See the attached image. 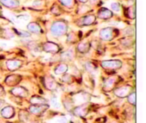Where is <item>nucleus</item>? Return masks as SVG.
<instances>
[{
  "label": "nucleus",
  "instance_id": "obj_32",
  "mask_svg": "<svg viewBox=\"0 0 146 123\" xmlns=\"http://www.w3.org/2000/svg\"><path fill=\"white\" fill-rule=\"evenodd\" d=\"M1 88H0V93H1Z\"/></svg>",
  "mask_w": 146,
  "mask_h": 123
},
{
  "label": "nucleus",
  "instance_id": "obj_28",
  "mask_svg": "<svg viewBox=\"0 0 146 123\" xmlns=\"http://www.w3.org/2000/svg\"><path fill=\"white\" fill-rule=\"evenodd\" d=\"M128 101L131 103L132 104H135V93H133L131 94V95L128 98Z\"/></svg>",
  "mask_w": 146,
  "mask_h": 123
},
{
  "label": "nucleus",
  "instance_id": "obj_4",
  "mask_svg": "<svg viewBox=\"0 0 146 123\" xmlns=\"http://www.w3.org/2000/svg\"><path fill=\"white\" fill-rule=\"evenodd\" d=\"M113 16V11L106 7H101L96 13V17L103 20L110 19L112 18Z\"/></svg>",
  "mask_w": 146,
  "mask_h": 123
},
{
  "label": "nucleus",
  "instance_id": "obj_9",
  "mask_svg": "<svg viewBox=\"0 0 146 123\" xmlns=\"http://www.w3.org/2000/svg\"><path fill=\"white\" fill-rule=\"evenodd\" d=\"M21 63L19 61H15V60H10L7 62V65L8 68L11 71H14L19 68Z\"/></svg>",
  "mask_w": 146,
  "mask_h": 123
},
{
  "label": "nucleus",
  "instance_id": "obj_29",
  "mask_svg": "<svg viewBox=\"0 0 146 123\" xmlns=\"http://www.w3.org/2000/svg\"><path fill=\"white\" fill-rule=\"evenodd\" d=\"M100 1L101 0H88L91 5H97L100 2Z\"/></svg>",
  "mask_w": 146,
  "mask_h": 123
},
{
  "label": "nucleus",
  "instance_id": "obj_24",
  "mask_svg": "<svg viewBox=\"0 0 146 123\" xmlns=\"http://www.w3.org/2000/svg\"><path fill=\"white\" fill-rule=\"evenodd\" d=\"M44 4V0H34L33 1L32 5L34 7H40L41 6H42Z\"/></svg>",
  "mask_w": 146,
  "mask_h": 123
},
{
  "label": "nucleus",
  "instance_id": "obj_17",
  "mask_svg": "<svg viewBox=\"0 0 146 123\" xmlns=\"http://www.w3.org/2000/svg\"><path fill=\"white\" fill-rule=\"evenodd\" d=\"M111 11L119 12L121 9V6L118 2H113L111 4Z\"/></svg>",
  "mask_w": 146,
  "mask_h": 123
},
{
  "label": "nucleus",
  "instance_id": "obj_22",
  "mask_svg": "<svg viewBox=\"0 0 146 123\" xmlns=\"http://www.w3.org/2000/svg\"><path fill=\"white\" fill-rule=\"evenodd\" d=\"M31 102L34 104H40L44 102V100L42 98H39V97H34L33 98H31Z\"/></svg>",
  "mask_w": 146,
  "mask_h": 123
},
{
  "label": "nucleus",
  "instance_id": "obj_14",
  "mask_svg": "<svg viewBox=\"0 0 146 123\" xmlns=\"http://www.w3.org/2000/svg\"><path fill=\"white\" fill-rule=\"evenodd\" d=\"M67 70H68V66H67L66 64H61V65H58V67H57L55 69V73L56 74H62V73H64L66 72V71H67Z\"/></svg>",
  "mask_w": 146,
  "mask_h": 123
},
{
  "label": "nucleus",
  "instance_id": "obj_25",
  "mask_svg": "<svg viewBox=\"0 0 146 123\" xmlns=\"http://www.w3.org/2000/svg\"><path fill=\"white\" fill-rule=\"evenodd\" d=\"M134 34V29L132 27H128V28H125V31H124V34L126 36L129 35H133Z\"/></svg>",
  "mask_w": 146,
  "mask_h": 123
},
{
  "label": "nucleus",
  "instance_id": "obj_16",
  "mask_svg": "<svg viewBox=\"0 0 146 123\" xmlns=\"http://www.w3.org/2000/svg\"><path fill=\"white\" fill-rule=\"evenodd\" d=\"M61 8H60V7L58 5H57V4H54V5L51 7V11L52 14H54L55 16H58L59 15V14H61Z\"/></svg>",
  "mask_w": 146,
  "mask_h": 123
},
{
  "label": "nucleus",
  "instance_id": "obj_26",
  "mask_svg": "<svg viewBox=\"0 0 146 123\" xmlns=\"http://www.w3.org/2000/svg\"><path fill=\"white\" fill-rule=\"evenodd\" d=\"M16 32H17V34H18L19 35L21 36L22 37H27V36H30V34H29L28 32H27V31H22V30H21V31H17V30H15Z\"/></svg>",
  "mask_w": 146,
  "mask_h": 123
},
{
  "label": "nucleus",
  "instance_id": "obj_5",
  "mask_svg": "<svg viewBox=\"0 0 146 123\" xmlns=\"http://www.w3.org/2000/svg\"><path fill=\"white\" fill-rule=\"evenodd\" d=\"M0 3L4 7L9 9H15L19 7L20 3L18 0H0Z\"/></svg>",
  "mask_w": 146,
  "mask_h": 123
},
{
  "label": "nucleus",
  "instance_id": "obj_23",
  "mask_svg": "<svg viewBox=\"0 0 146 123\" xmlns=\"http://www.w3.org/2000/svg\"><path fill=\"white\" fill-rule=\"evenodd\" d=\"M51 104H52L53 106L56 108H61V104L59 103V102H58L56 98H53L52 99H51Z\"/></svg>",
  "mask_w": 146,
  "mask_h": 123
},
{
  "label": "nucleus",
  "instance_id": "obj_2",
  "mask_svg": "<svg viewBox=\"0 0 146 123\" xmlns=\"http://www.w3.org/2000/svg\"><path fill=\"white\" fill-rule=\"evenodd\" d=\"M96 16L95 14H87L83 16L77 20V25L79 26H86L92 25L96 21Z\"/></svg>",
  "mask_w": 146,
  "mask_h": 123
},
{
  "label": "nucleus",
  "instance_id": "obj_7",
  "mask_svg": "<svg viewBox=\"0 0 146 123\" xmlns=\"http://www.w3.org/2000/svg\"><path fill=\"white\" fill-rule=\"evenodd\" d=\"M27 28L30 32L33 33V34H39L41 33V26L36 22H30L27 25Z\"/></svg>",
  "mask_w": 146,
  "mask_h": 123
},
{
  "label": "nucleus",
  "instance_id": "obj_6",
  "mask_svg": "<svg viewBox=\"0 0 146 123\" xmlns=\"http://www.w3.org/2000/svg\"><path fill=\"white\" fill-rule=\"evenodd\" d=\"M101 65L107 69H116L121 66V62L120 61H104L101 63Z\"/></svg>",
  "mask_w": 146,
  "mask_h": 123
},
{
  "label": "nucleus",
  "instance_id": "obj_15",
  "mask_svg": "<svg viewBox=\"0 0 146 123\" xmlns=\"http://www.w3.org/2000/svg\"><path fill=\"white\" fill-rule=\"evenodd\" d=\"M12 93L14 94V95H19V96H25L26 91L22 88H16L13 89Z\"/></svg>",
  "mask_w": 146,
  "mask_h": 123
},
{
  "label": "nucleus",
  "instance_id": "obj_31",
  "mask_svg": "<svg viewBox=\"0 0 146 123\" xmlns=\"http://www.w3.org/2000/svg\"><path fill=\"white\" fill-rule=\"evenodd\" d=\"M80 3H82V4H86L88 1V0H78Z\"/></svg>",
  "mask_w": 146,
  "mask_h": 123
},
{
  "label": "nucleus",
  "instance_id": "obj_3",
  "mask_svg": "<svg viewBox=\"0 0 146 123\" xmlns=\"http://www.w3.org/2000/svg\"><path fill=\"white\" fill-rule=\"evenodd\" d=\"M117 29L113 27H106V28H102L100 31V36L103 40L105 41H109L112 39L114 36L115 32H117Z\"/></svg>",
  "mask_w": 146,
  "mask_h": 123
},
{
  "label": "nucleus",
  "instance_id": "obj_1",
  "mask_svg": "<svg viewBox=\"0 0 146 123\" xmlns=\"http://www.w3.org/2000/svg\"><path fill=\"white\" fill-rule=\"evenodd\" d=\"M68 30V25L66 22L63 20H58L54 21L51 27V34L55 36H61L64 35Z\"/></svg>",
  "mask_w": 146,
  "mask_h": 123
},
{
  "label": "nucleus",
  "instance_id": "obj_20",
  "mask_svg": "<svg viewBox=\"0 0 146 123\" xmlns=\"http://www.w3.org/2000/svg\"><path fill=\"white\" fill-rule=\"evenodd\" d=\"M46 85L47 88H48L49 89H54V88H56V83L51 78L47 80V81L46 82Z\"/></svg>",
  "mask_w": 146,
  "mask_h": 123
},
{
  "label": "nucleus",
  "instance_id": "obj_8",
  "mask_svg": "<svg viewBox=\"0 0 146 123\" xmlns=\"http://www.w3.org/2000/svg\"><path fill=\"white\" fill-rule=\"evenodd\" d=\"M44 49L46 52L56 53L58 51L59 48H58V46L56 44H54V43L51 42H48L44 44Z\"/></svg>",
  "mask_w": 146,
  "mask_h": 123
},
{
  "label": "nucleus",
  "instance_id": "obj_30",
  "mask_svg": "<svg viewBox=\"0 0 146 123\" xmlns=\"http://www.w3.org/2000/svg\"><path fill=\"white\" fill-rule=\"evenodd\" d=\"M114 83V79H109L107 81V85H106L107 87H109V86H111V85H113V83Z\"/></svg>",
  "mask_w": 146,
  "mask_h": 123
},
{
  "label": "nucleus",
  "instance_id": "obj_11",
  "mask_svg": "<svg viewBox=\"0 0 146 123\" xmlns=\"http://www.w3.org/2000/svg\"><path fill=\"white\" fill-rule=\"evenodd\" d=\"M126 14L127 17L128 18L131 19H134L135 18V5L129 6L128 7V9H126Z\"/></svg>",
  "mask_w": 146,
  "mask_h": 123
},
{
  "label": "nucleus",
  "instance_id": "obj_18",
  "mask_svg": "<svg viewBox=\"0 0 146 123\" xmlns=\"http://www.w3.org/2000/svg\"><path fill=\"white\" fill-rule=\"evenodd\" d=\"M73 54L71 51H66V52H64V54L61 55V58H62L64 61H70V60L72 58Z\"/></svg>",
  "mask_w": 146,
  "mask_h": 123
},
{
  "label": "nucleus",
  "instance_id": "obj_13",
  "mask_svg": "<svg viewBox=\"0 0 146 123\" xmlns=\"http://www.w3.org/2000/svg\"><path fill=\"white\" fill-rule=\"evenodd\" d=\"M128 91H129L128 88H125V87L123 88H123H119V89H117V91H115V94L119 97H125L128 94Z\"/></svg>",
  "mask_w": 146,
  "mask_h": 123
},
{
  "label": "nucleus",
  "instance_id": "obj_27",
  "mask_svg": "<svg viewBox=\"0 0 146 123\" xmlns=\"http://www.w3.org/2000/svg\"><path fill=\"white\" fill-rule=\"evenodd\" d=\"M86 69L88 70V71H90V72H92L93 71H94V70H95L94 65H93L91 63H87L86 65Z\"/></svg>",
  "mask_w": 146,
  "mask_h": 123
},
{
  "label": "nucleus",
  "instance_id": "obj_21",
  "mask_svg": "<svg viewBox=\"0 0 146 123\" xmlns=\"http://www.w3.org/2000/svg\"><path fill=\"white\" fill-rule=\"evenodd\" d=\"M41 110H42V108L40 106H31V108H30V110H31V112L34 114L39 113L41 111Z\"/></svg>",
  "mask_w": 146,
  "mask_h": 123
},
{
  "label": "nucleus",
  "instance_id": "obj_19",
  "mask_svg": "<svg viewBox=\"0 0 146 123\" xmlns=\"http://www.w3.org/2000/svg\"><path fill=\"white\" fill-rule=\"evenodd\" d=\"M78 50H79L81 52L85 53L86 51H88V48H89V45L88 44H86V43H81L80 44V45L78 46Z\"/></svg>",
  "mask_w": 146,
  "mask_h": 123
},
{
  "label": "nucleus",
  "instance_id": "obj_10",
  "mask_svg": "<svg viewBox=\"0 0 146 123\" xmlns=\"http://www.w3.org/2000/svg\"><path fill=\"white\" fill-rule=\"evenodd\" d=\"M58 3L67 9H73L76 4V0H58Z\"/></svg>",
  "mask_w": 146,
  "mask_h": 123
},
{
  "label": "nucleus",
  "instance_id": "obj_12",
  "mask_svg": "<svg viewBox=\"0 0 146 123\" xmlns=\"http://www.w3.org/2000/svg\"><path fill=\"white\" fill-rule=\"evenodd\" d=\"M14 113V110L11 107H6L1 110V115L6 118H11Z\"/></svg>",
  "mask_w": 146,
  "mask_h": 123
}]
</instances>
